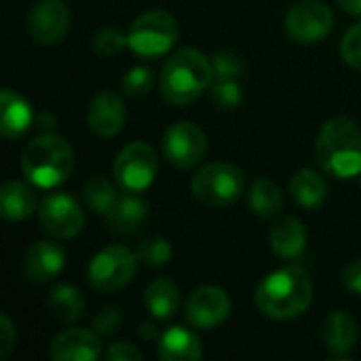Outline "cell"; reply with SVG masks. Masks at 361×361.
<instances>
[{
  "label": "cell",
  "mask_w": 361,
  "mask_h": 361,
  "mask_svg": "<svg viewBox=\"0 0 361 361\" xmlns=\"http://www.w3.org/2000/svg\"><path fill=\"white\" fill-rule=\"evenodd\" d=\"M313 300V286L305 269L283 267L271 273L256 290V307L271 319H294Z\"/></svg>",
  "instance_id": "obj_1"
},
{
  "label": "cell",
  "mask_w": 361,
  "mask_h": 361,
  "mask_svg": "<svg viewBox=\"0 0 361 361\" xmlns=\"http://www.w3.org/2000/svg\"><path fill=\"white\" fill-rule=\"evenodd\" d=\"M315 159L324 171L336 178H353L361 173V131L345 116L328 121L315 144Z\"/></svg>",
  "instance_id": "obj_2"
},
{
  "label": "cell",
  "mask_w": 361,
  "mask_h": 361,
  "mask_svg": "<svg viewBox=\"0 0 361 361\" xmlns=\"http://www.w3.org/2000/svg\"><path fill=\"white\" fill-rule=\"evenodd\" d=\"M212 82V61L197 49H182L173 53L161 70V93L173 106L195 102Z\"/></svg>",
  "instance_id": "obj_3"
},
{
  "label": "cell",
  "mask_w": 361,
  "mask_h": 361,
  "mask_svg": "<svg viewBox=\"0 0 361 361\" xmlns=\"http://www.w3.org/2000/svg\"><path fill=\"white\" fill-rule=\"evenodd\" d=\"M74 167V150L70 142L55 133H44L32 140L21 154V169L25 178L40 186L51 188L61 184Z\"/></svg>",
  "instance_id": "obj_4"
},
{
  "label": "cell",
  "mask_w": 361,
  "mask_h": 361,
  "mask_svg": "<svg viewBox=\"0 0 361 361\" xmlns=\"http://www.w3.org/2000/svg\"><path fill=\"white\" fill-rule=\"evenodd\" d=\"M178 21L165 11H150L140 15L129 32L127 44L142 57H157L167 53L178 40Z\"/></svg>",
  "instance_id": "obj_5"
},
{
  "label": "cell",
  "mask_w": 361,
  "mask_h": 361,
  "mask_svg": "<svg viewBox=\"0 0 361 361\" xmlns=\"http://www.w3.org/2000/svg\"><path fill=\"white\" fill-rule=\"evenodd\" d=\"M245 186L243 171L231 163H212L192 178V195L207 207L235 203Z\"/></svg>",
  "instance_id": "obj_6"
},
{
  "label": "cell",
  "mask_w": 361,
  "mask_h": 361,
  "mask_svg": "<svg viewBox=\"0 0 361 361\" xmlns=\"http://www.w3.org/2000/svg\"><path fill=\"white\" fill-rule=\"evenodd\" d=\"M137 256L123 245H108L97 252L89 264V281L97 292L125 288L137 271Z\"/></svg>",
  "instance_id": "obj_7"
},
{
  "label": "cell",
  "mask_w": 361,
  "mask_h": 361,
  "mask_svg": "<svg viewBox=\"0 0 361 361\" xmlns=\"http://www.w3.org/2000/svg\"><path fill=\"white\" fill-rule=\"evenodd\" d=\"M114 178L123 186V190L142 192L146 190L157 176V154L146 142L127 144L114 161Z\"/></svg>",
  "instance_id": "obj_8"
},
{
  "label": "cell",
  "mask_w": 361,
  "mask_h": 361,
  "mask_svg": "<svg viewBox=\"0 0 361 361\" xmlns=\"http://www.w3.org/2000/svg\"><path fill=\"white\" fill-rule=\"evenodd\" d=\"M334 25V15L328 4L319 0H302L286 15V32L300 44L324 40Z\"/></svg>",
  "instance_id": "obj_9"
},
{
  "label": "cell",
  "mask_w": 361,
  "mask_h": 361,
  "mask_svg": "<svg viewBox=\"0 0 361 361\" xmlns=\"http://www.w3.org/2000/svg\"><path fill=\"white\" fill-rule=\"evenodd\" d=\"M163 152L169 163L182 169L199 165L207 152V137L195 123L182 121L171 125L163 135Z\"/></svg>",
  "instance_id": "obj_10"
},
{
  "label": "cell",
  "mask_w": 361,
  "mask_h": 361,
  "mask_svg": "<svg viewBox=\"0 0 361 361\" xmlns=\"http://www.w3.org/2000/svg\"><path fill=\"white\" fill-rule=\"evenodd\" d=\"M38 218L42 228L55 239H72L82 231L85 224L80 205L66 192L47 195L40 203Z\"/></svg>",
  "instance_id": "obj_11"
},
{
  "label": "cell",
  "mask_w": 361,
  "mask_h": 361,
  "mask_svg": "<svg viewBox=\"0 0 361 361\" xmlns=\"http://www.w3.org/2000/svg\"><path fill=\"white\" fill-rule=\"evenodd\" d=\"M27 27L40 44H57L70 30V8L63 0H40L27 17Z\"/></svg>",
  "instance_id": "obj_12"
},
{
  "label": "cell",
  "mask_w": 361,
  "mask_h": 361,
  "mask_svg": "<svg viewBox=\"0 0 361 361\" xmlns=\"http://www.w3.org/2000/svg\"><path fill=\"white\" fill-rule=\"evenodd\" d=\"M231 313V300L222 288L203 286L197 288L186 302V319L199 330H212L220 326Z\"/></svg>",
  "instance_id": "obj_13"
},
{
  "label": "cell",
  "mask_w": 361,
  "mask_h": 361,
  "mask_svg": "<svg viewBox=\"0 0 361 361\" xmlns=\"http://www.w3.org/2000/svg\"><path fill=\"white\" fill-rule=\"evenodd\" d=\"M125 106L123 99L114 91H102L97 93L87 110V123L89 129L99 137H112L116 135L125 125Z\"/></svg>",
  "instance_id": "obj_14"
},
{
  "label": "cell",
  "mask_w": 361,
  "mask_h": 361,
  "mask_svg": "<svg viewBox=\"0 0 361 361\" xmlns=\"http://www.w3.org/2000/svg\"><path fill=\"white\" fill-rule=\"evenodd\" d=\"M99 353V334L80 328H72L57 334L49 349L51 360L55 361H95Z\"/></svg>",
  "instance_id": "obj_15"
},
{
  "label": "cell",
  "mask_w": 361,
  "mask_h": 361,
  "mask_svg": "<svg viewBox=\"0 0 361 361\" xmlns=\"http://www.w3.org/2000/svg\"><path fill=\"white\" fill-rule=\"evenodd\" d=\"M63 264H66L63 247H59L57 243L38 241V243H34L27 250L25 262H23V271H25V277L30 281L44 283V281L53 279L55 275H59Z\"/></svg>",
  "instance_id": "obj_16"
},
{
  "label": "cell",
  "mask_w": 361,
  "mask_h": 361,
  "mask_svg": "<svg viewBox=\"0 0 361 361\" xmlns=\"http://www.w3.org/2000/svg\"><path fill=\"white\" fill-rule=\"evenodd\" d=\"M32 106L17 91L4 89L0 93V133L6 140H17L32 127Z\"/></svg>",
  "instance_id": "obj_17"
},
{
  "label": "cell",
  "mask_w": 361,
  "mask_h": 361,
  "mask_svg": "<svg viewBox=\"0 0 361 361\" xmlns=\"http://www.w3.org/2000/svg\"><path fill=\"white\" fill-rule=\"evenodd\" d=\"M148 216V203L131 190H125L118 195L116 203L108 212V224L112 233L118 235H131L135 233Z\"/></svg>",
  "instance_id": "obj_18"
},
{
  "label": "cell",
  "mask_w": 361,
  "mask_h": 361,
  "mask_svg": "<svg viewBox=\"0 0 361 361\" xmlns=\"http://www.w3.org/2000/svg\"><path fill=\"white\" fill-rule=\"evenodd\" d=\"M271 247L283 260L300 258L307 247V228L298 218H281L271 231Z\"/></svg>",
  "instance_id": "obj_19"
},
{
  "label": "cell",
  "mask_w": 361,
  "mask_h": 361,
  "mask_svg": "<svg viewBox=\"0 0 361 361\" xmlns=\"http://www.w3.org/2000/svg\"><path fill=\"white\" fill-rule=\"evenodd\" d=\"M36 209V192L30 184L11 180L0 188V214L11 222L30 218Z\"/></svg>",
  "instance_id": "obj_20"
},
{
  "label": "cell",
  "mask_w": 361,
  "mask_h": 361,
  "mask_svg": "<svg viewBox=\"0 0 361 361\" xmlns=\"http://www.w3.org/2000/svg\"><path fill=\"white\" fill-rule=\"evenodd\" d=\"M201 355L199 338L182 326L169 328L159 341V357L163 361H197Z\"/></svg>",
  "instance_id": "obj_21"
},
{
  "label": "cell",
  "mask_w": 361,
  "mask_h": 361,
  "mask_svg": "<svg viewBox=\"0 0 361 361\" xmlns=\"http://www.w3.org/2000/svg\"><path fill=\"white\" fill-rule=\"evenodd\" d=\"M357 326L351 315L336 311L324 324V345L332 355H347L355 347Z\"/></svg>",
  "instance_id": "obj_22"
},
{
  "label": "cell",
  "mask_w": 361,
  "mask_h": 361,
  "mask_svg": "<svg viewBox=\"0 0 361 361\" xmlns=\"http://www.w3.org/2000/svg\"><path fill=\"white\" fill-rule=\"evenodd\" d=\"M290 192H292L294 201L300 207L315 209V207H319L326 201L328 184H326V180L317 171L300 169V171H296V176L290 182Z\"/></svg>",
  "instance_id": "obj_23"
},
{
  "label": "cell",
  "mask_w": 361,
  "mask_h": 361,
  "mask_svg": "<svg viewBox=\"0 0 361 361\" xmlns=\"http://www.w3.org/2000/svg\"><path fill=\"white\" fill-rule=\"evenodd\" d=\"M146 309L157 319H169L176 315L180 307V292L173 281L169 279H157L146 288L144 294Z\"/></svg>",
  "instance_id": "obj_24"
},
{
  "label": "cell",
  "mask_w": 361,
  "mask_h": 361,
  "mask_svg": "<svg viewBox=\"0 0 361 361\" xmlns=\"http://www.w3.org/2000/svg\"><path fill=\"white\" fill-rule=\"evenodd\" d=\"M47 309L57 322L72 324L82 315L85 300H82V294L74 286H57L47 298Z\"/></svg>",
  "instance_id": "obj_25"
},
{
  "label": "cell",
  "mask_w": 361,
  "mask_h": 361,
  "mask_svg": "<svg viewBox=\"0 0 361 361\" xmlns=\"http://www.w3.org/2000/svg\"><path fill=\"white\" fill-rule=\"evenodd\" d=\"M247 205L260 218L277 216L281 205H283V197H281L279 186L273 184L271 180H264V178L254 180L250 186V192H247Z\"/></svg>",
  "instance_id": "obj_26"
},
{
  "label": "cell",
  "mask_w": 361,
  "mask_h": 361,
  "mask_svg": "<svg viewBox=\"0 0 361 361\" xmlns=\"http://www.w3.org/2000/svg\"><path fill=\"white\" fill-rule=\"evenodd\" d=\"M82 195H85V203L91 212L95 214H106L112 209V205L116 203L118 195L114 190V186L110 184V180H106L104 176H93L87 180L85 188H82Z\"/></svg>",
  "instance_id": "obj_27"
},
{
  "label": "cell",
  "mask_w": 361,
  "mask_h": 361,
  "mask_svg": "<svg viewBox=\"0 0 361 361\" xmlns=\"http://www.w3.org/2000/svg\"><path fill=\"white\" fill-rule=\"evenodd\" d=\"M171 243L163 237H154V239H146L144 243H140L135 256L142 264L146 267H163L171 260Z\"/></svg>",
  "instance_id": "obj_28"
},
{
  "label": "cell",
  "mask_w": 361,
  "mask_h": 361,
  "mask_svg": "<svg viewBox=\"0 0 361 361\" xmlns=\"http://www.w3.org/2000/svg\"><path fill=\"white\" fill-rule=\"evenodd\" d=\"M152 72L144 66H137V68H131L125 78H123V93L127 97H142L150 91L152 87Z\"/></svg>",
  "instance_id": "obj_29"
},
{
  "label": "cell",
  "mask_w": 361,
  "mask_h": 361,
  "mask_svg": "<svg viewBox=\"0 0 361 361\" xmlns=\"http://www.w3.org/2000/svg\"><path fill=\"white\" fill-rule=\"evenodd\" d=\"M212 99L218 108L231 110L241 102V85L239 80H214L212 82Z\"/></svg>",
  "instance_id": "obj_30"
},
{
  "label": "cell",
  "mask_w": 361,
  "mask_h": 361,
  "mask_svg": "<svg viewBox=\"0 0 361 361\" xmlns=\"http://www.w3.org/2000/svg\"><path fill=\"white\" fill-rule=\"evenodd\" d=\"M125 47H129V44H127V36H123L118 30L104 27V30H99V32L93 36V49H95V53H99V55L110 57V55H116L118 51H123Z\"/></svg>",
  "instance_id": "obj_31"
},
{
  "label": "cell",
  "mask_w": 361,
  "mask_h": 361,
  "mask_svg": "<svg viewBox=\"0 0 361 361\" xmlns=\"http://www.w3.org/2000/svg\"><path fill=\"white\" fill-rule=\"evenodd\" d=\"M212 68H214V80H239L243 72L241 59L235 53H226V51L214 55Z\"/></svg>",
  "instance_id": "obj_32"
},
{
  "label": "cell",
  "mask_w": 361,
  "mask_h": 361,
  "mask_svg": "<svg viewBox=\"0 0 361 361\" xmlns=\"http://www.w3.org/2000/svg\"><path fill=\"white\" fill-rule=\"evenodd\" d=\"M341 53L345 57V61L355 68L361 70V21L355 23L343 38V44H341Z\"/></svg>",
  "instance_id": "obj_33"
},
{
  "label": "cell",
  "mask_w": 361,
  "mask_h": 361,
  "mask_svg": "<svg viewBox=\"0 0 361 361\" xmlns=\"http://www.w3.org/2000/svg\"><path fill=\"white\" fill-rule=\"evenodd\" d=\"M123 324V315L118 309L114 307H106L104 311H99L93 319V332L99 336H112Z\"/></svg>",
  "instance_id": "obj_34"
},
{
  "label": "cell",
  "mask_w": 361,
  "mask_h": 361,
  "mask_svg": "<svg viewBox=\"0 0 361 361\" xmlns=\"http://www.w3.org/2000/svg\"><path fill=\"white\" fill-rule=\"evenodd\" d=\"M106 357L110 361H142V351L127 343V341H121V343H114L110 345V349L106 351Z\"/></svg>",
  "instance_id": "obj_35"
},
{
  "label": "cell",
  "mask_w": 361,
  "mask_h": 361,
  "mask_svg": "<svg viewBox=\"0 0 361 361\" xmlns=\"http://www.w3.org/2000/svg\"><path fill=\"white\" fill-rule=\"evenodd\" d=\"M15 338L17 334H15L13 322L8 319V315H0V360H4L13 351Z\"/></svg>",
  "instance_id": "obj_36"
},
{
  "label": "cell",
  "mask_w": 361,
  "mask_h": 361,
  "mask_svg": "<svg viewBox=\"0 0 361 361\" xmlns=\"http://www.w3.org/2000/svg\"><path fill=\"white\" fill-rule=\"evenodd\" d=\"M343 281H345V286H347L349 292L360 294L361 296V260H353V262L345 269Z\"/></svg>",
  "instance_id": "obj_37"
},
{
  "label": "cell",
  "mask_w": 361,
  "mask_h": 361,
  "mask_svg": "<svg viewBox=\"0 0 361 361\" xmlns=\"http://www.w3.org/2000/svg\"><path fill=\"white\" fill-rule=\"evenodd\" d=\"M338 4H341L343 11H347L349 15H360L361 17V0H338Z\"/></svg>",
  "instance_id": "obj_38"
},
{
  "label": "cell",
  "mask_w": 361,
  "mask_h": 361,
  "mask_svg": "<svg viewBox=\"0 0 361 361\" xmlns=\"http://www.w3.org/2000/svg\"><path fill=\"white\" fill-rule=\"evenodd\" d=\"M140 336H142L144 341H154V338L159 336V332H157V328H154V326H150V324H142V328H140Z\"/></svg>",
  "instance_id": "obj_39"
},
{
  "label": "cell",
  "mask_w": 361,
  "mask_h": 361,
  "mask_svg": "<svg viewBox=\"0 0 361 361\" xmlns=\"http://www.w3.org/2000/svg\"><path fill=\"white\" fill-rule=\"evenodd\" d=\"M360 176H361V173H360Z\"/></svg>",
  "instance_id": "obj_40"
}]
</instances>
